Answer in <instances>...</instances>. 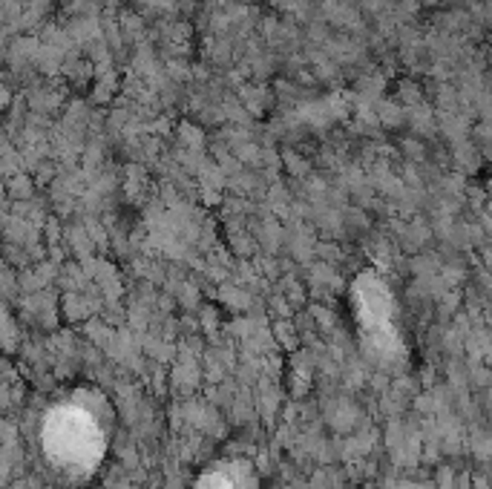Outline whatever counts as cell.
Returning <instances> with one entry per match:
<instances>
[{
    "label": "cell",
    "mask_w": 492,
    "mask_h": 489,
    "mask_svg": "<svg viewBox=\"0 0 492 489\" xmlns=\"http://www.w3.org/2000/svg\"><path fill=\"white\" fill-rule=\"evenodd\" d=\"M43 441H46V455L69 472H87L104 455L101 421L87 406H75V403L52 411L43 429Z\"/></svg>",
    "instance_id": "obj_1"
}]
</instances>
